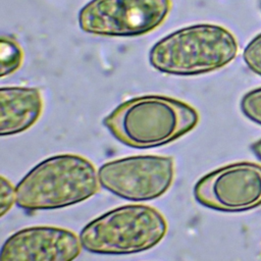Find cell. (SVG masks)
Wrapping results in <instances>:
<instances>
[{
    "label": "cell",
    "mask_w": 261,
    "mask_h": 261,
    "mask_svg": "<svg viewBox=\"0 0 261 261\" xmlns=\"http://www.w3.org/2000/svg\"><path fill=\"white\" fill-rule=\"evenodd\" d=\"M198 122L199 113L193 106L161 95L128 99L103 119L117 141L136 149L169 144L190 133Z\"/></svg>",
    "instance_id": "1"
},
{
    "label": "cell",
    "mask_w": 261,
    "mask_h": 261,
    "mask_svg": "<svg viewBox=\"0 0 261 261\" xmlns=\"http://www.w3.org/2000/svg\"><path fill=\"white\" fill-rule=\"evenodd\" d=\"M98 171L87 158L58 154L34 166L16 186V205L28 211L79 204L100 189Z\"/></svg>",
    "instance_id": "2"
},
{
    "label": "cell",
    "mask_w": 261,
    "mask_h": 261,
    "mask_svg": "<svg viewBox=\"0 0 261 261\" xmlns=\"http://www.w3.org/2000/svg\"><path fill=\"white\" fill-rule=\"evenodd\" d=\"M232 33L215 23H196L176 30L157 41L149 62L158 71L172 75H198L215 71L238 54Z\"/></svg>",
    "instance_id": "3"
},
{
    "label": "cell",
    "mask_w": 261,
    "mask_h": 261,
    "mask_svg": "<svg viewBox=\"0 0 261 261\" xmlns=\"http://www.w3.org/2000/svg\"><path fill=\"white\" fill-rule=\"evenodd\" d=\"M167 222L156 208L125 205L93 219L80 233L83 248L94 254L125 255L147 251L159 244Z\"/></svg>",
    "instance_id": "4"
},
{
    "label": "cell",
    "mask_w": 261,
    "mask_h": 261,
    "mask_svg": "<svg viewBox=\"0 0 261 261\" xmlns=\"http://www.w3.org/2000/svg\"><path fill=\"white\" fill-rule=\"evenodd\" d=\"M170 7V0H91L80 10L79 24L97 36H141L159 27Z\"/></svg>",
    "instance_id": "5"
},
{
    "label": "cell",
    "mask_w": 261,
    "mask_h": 261,
    "mask_svg": "<svg viewBox=\"0 0 261 261\" xmlns=\"http://www.w3.org/2000/svg\"><path fill=\"white\" fill-rule=\"evenodd\" d=\"M102 188L134 202L159 198L170 188L174 177L172 157L138 155L105 162L98 169Z\"/></svg>",
    "instance_id": "6"
},
{
    "label": "cell",
    "mask_w": 261,
    "mask_h": 261,
    "mask_svg": "<svg viewBox=\"0 0 261 261\" xmlns=\"http://www.w3.org/2000/svg\"><path fill=\"white\" fill-rule=\"evenodd\" d=\"M195 200L209 209L239 213L261 205V165L240 161L202 176L194 187Z\"/></svg>",
    "instance_id": "7"
},
{
    "label": "cell",
    "mask_w": 261,
    "mask_h": 261,
    "mask_svg": "<svg viewBox=\"0 0 261 261\" xmlns=\"http://www.w3.org/2000/svg\"><path fill=\"white\" fill-rule=\"evenodd\" d=\"M80 236L57 226L38 225L12 233L0 250L1 261H70L82 251Z\"/></svg>",
    "instance_id": "8"
},
{
    "label": "cell",
    "mask_w": 261,
    "mask_h": 261,
    "mask_svg": "<svg viewBox=\"0 0 261 261\" xmlns=\"http://www.w3.org/2000/svg\"><path fill=\"white\" fill-rule=\"evenodd\" d=\"M43 110L39 89L31 87H3L0 89V135L20 134L33 126Z\"/></svg>",
    "instance_id": "9"
},
{
    "label": "cell",
    "mask_w": 261,
    "mask_h": 261,
    "mask_svg": "<svg viewBox=\"0 0 261 261\" xmlns=\"http://www.w3.org/2000/svg\"><path fill=\"white\" fill-rule=\"evenodd\" d=\"M23 59V53L18 42L11 36L3 35L0 40V76H7L16 71Z\"/></svg>",
    "instance_id": "10"
},
{
    "label": "cell",
    "mask_w": 261,
    "mask_h": 261,
    "mask_svg": "<svg viewBox=\"0 0 261 261\" xmlns=\"http://www.w3.org/2000/svg\"><path fill=\"white\" fill-rule=\"evenodd\" d=\"M240 108L248 119L261 125V87L246 93L241 100Z\"/></svg>",
    "instance_id": "11"
},
{
    "label": "cell",
    "mask_w": 261,
    "mask_h": 261,
    "mask_svg": "<svg viewBox=\"0 0 261 261\" xmlns=\"http://www.w3.org/2000/svg\"><path fill=\"white\" fill-rule=\"evenodd\" d=\"M243 59L251 71L261 76V33L246 45Z\"/></svg>",
    "instance_id": "12"
},
{
    "label": "cell",
    "mask_w": 261,
    "mask_h": 261,
    "mask_svg": "<svg viewBox=\"0 0 261 261\" xmlns=\"http://www.w3.org/2000/svg\"><path fill=\"white\" fill-rule=\"evenodd\" d=\"M0 182V216L3 217L16 204V188L3 175Z\"/></svg>",
    "instance_id": "13"
},
{
    "label": "cell",
    "mask_w": 261,
    "mask_h": 261,
    "mask_svg": "<svg viewBox=\"0 0 261 261\" xmlns=\"http://www.w3.org/2000/svg\"><path fill=\"white\" fill-rule=\"evenodd\" d=\"M251 148H252V151L254 152V154L261 160V139L256 141L255 143H253Z\"/></svg>",
    "instance_id": "14"
}]
</instances>
